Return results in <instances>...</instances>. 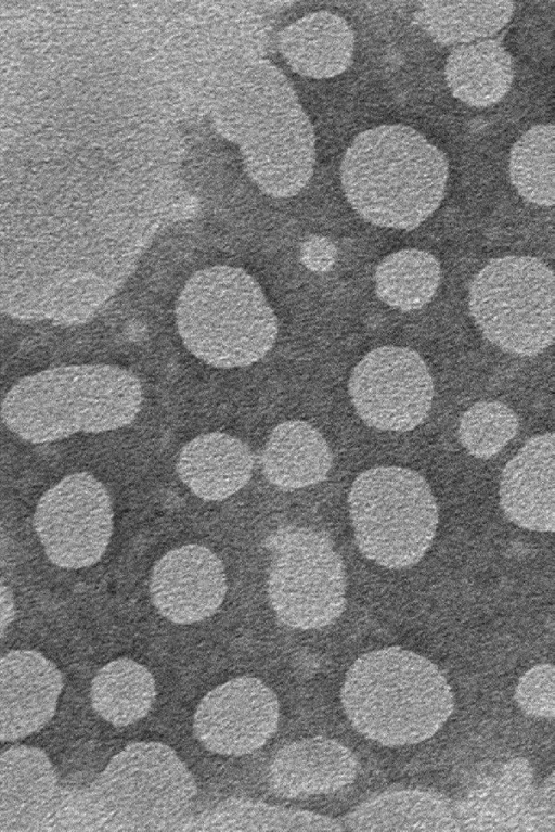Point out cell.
Wrapping results in <instances>:
<instances>
[{
	"mask_svg": "<svg viewBox=\"0 0 555 832\" xmlns=\"http://www.w3.org/2000/svg\"><path fill=\"white\" fill-rule=\"evenodd\" d=\"M513 13L511 1H424L414 18L437 43L464 46L496 34Z\"/></svg>",
	"mask_w": 555,
	"mask_h": 832,
	"instance_id": "24",
	"label": "cell"
},
{
	"mask_svg": "<svg viewBox=\"0 0 555 832\" xmlns=\"http://www.w3.org/2000/svg\"><path fill=\"white\" fill-rule=\"evenodd\" d=\"M348 831H461L454 802L435 791L383 792L343 820Z\"/></svg>",
	"mask_w": 555,
	"mask_h": 832,
	"instance_id": "20",
	"label": "cell"
},
{
	"mask_svg": "<svg viewBox=\"0 0 555 832\" xmlns=\"http://www.w3.org/2000/svg\"><path fill=\"white\" fill-rule=\"evenodd\" d=\"M264 477L284 490L318 484L332 466V451L312 425L285 421L275 426L261 453Z\"/></svg>",
	"mask_w": 555,
	"mask_h": 832,
	"instance_id": "21",
	"label": "cell"
},
{
	"mask_svg": "<svg viewBox=\"0 0 555 832\" xmlns=\"http://www.w3.org/2000/svg\"><path fill=\"white\" fill-rule=\"evenodd\" d=\"M222 561L210 549L185 545L165 553L154 565L150 594L168 620L190 625L214 615L225 597Z\"/></svg>",
	"mask_w": 555,
	"mask_h": 832,
	"instance_id": "12",
	"label": "cell"
},
{
	"mask_svg": "<svg viewBox=\"0 0 555 832\" xmlns=\"http://www.w3.org/2000/svg\"><path fill=\"white\" fill-rule=\"evenodd\" d=\"M278 47L294 72L315 79L331 78L350 66L354 36L345 18L319 11L284 27Z\"/></svg>",
	"mask_w": 555,
	"mask_h": 832,
	"instance_id": "19",
	"label": "cell"
},
{
	"mask_svg": "<svg viewBox=\"0 0 555 832\" xmlns=\"http://www.w3.org/2000/svg\"><path fill=\"white\" fill-rule=\"evenodd\" d=\"M500 504L516 525L555 532V433L528 439L505 465Z\"/></svg>",
	"mask_w": 555,
	"mask_h": 832,
	"instance_id": "14",
	"label": "cell"
},
{
	"mask_svg": "<svg viewBox=\"0 0 555 832\" xmlns=\"http://www.w3.org/2000/svg\"><path fill=\"white\" fill-rule=\"evenodd\" d=\"M176 468L180 479L194 495L205 501H221L249 482L254 456L241 439L211 432L185 444Z\"/></svg>",
	"mask_w": 555,
	"mask_h": 832,
	"instance_id": "18",
	"label": "cell"
},
{
	"mask_svg": "<svg viewBox=\"0 0 555 832\" xmlns=\"http://www.w3.org/2000/svg\"><path fill=\"white\" fill-rule=\"evenodd\" d=\"M197 788L168 745L133 742L86 788L59 786L38 831H178Z\"/></svg>",
	"mask_w": 555,
	"mask_h": 832,
	"instance_id": "1",
	"label": "cell"
},
{
	"mask_svg": "<svg viewBox=\"0 0 555 832\" xmlns=\"http://www.w3.org/2000/svg\"><path fill=\"white\" fill-rule=\"evenodd\" d=\"M348 391L359 417L370 426L406 432L427 417L434 384L421 356L406 347L382 346L353 368Z\"/></svg>",
	"mask_w": 555,
	"mask_h": 832,
	"instance_id": "10",
	"label": "cell"
},
{
	"mask_svg": "<svg viewBox=\"0 0 555 832\" xmlns=\"http://www.w3.org/2000/svg\"><path fill=\"white\" fill-rule=\"evenodd\" d=\"M518 430L516 413L501 401H478L462 415L459 437L474 457L489 459L511 441Z\"/></svg>",
	"mask_w": 555,
	"mask_h": 832,
	"instance_id": "28",
	"label": "cell"
},
{
	"mask_svg": "<svg viewBox=\"0 0 555 832\" xmlns=\"http://www.w3.org/2000/svg\"><path fill=\"white\" fill-rule=\"evenodd\" d=\"M341 704L353 728L384 746L431 738L453 712L451 688L428 658L399 647L374 650L349 667Z\"/></svg>",
	"mask_w": 555,
	"mask_h": 832,
	"instance_id": "4",
	"label": "cell"
},
{
	"mask_svg": "<svg viewBox=\"0 0 555 832\" xmlns=\"http://www.w3.org/2000/svg\"><path fill=\"white\" fill-rule=\"evenodd\" d=\"M48 755L13 745L0 759V832L38 831L59 789Z\"/></svg>",
	"mask_w": 555,
	"mask_h": 832,
	"instance_id": "16",
	"label": "cell"
},
{
	"mask_svg": "<svg viewBox=\"0 0 555 832\" xmlns=\"http://www.w3.org/2000/svg\"><path fill=\"white\" fill-rule=\"evenodd\" d=\"M447 179L443 153L401 124L360 132L340 165L344 193L358 215L378 227L408 231L439 207Z\"/></svg>",
	"mask_w": 555,
	"mask_h": 832,
	"instance_id": "2",
	"label": "cell"
},
{
	"mask_svg": "<svg viewBox=\"0 0 555 832\" xmlns=\"http://www.w3.org/2000/svg\"><path fill=\"white\" fill-rule=\"evenodd\" d=\"M515 700L527 715L555 717V666L538 664L528 669L517 682Z\"/></svg>",
	"mask_w": 555,
	"mask_h": 832,
	"instance_id": "29",
	"label": "cell"
},
{
	"mask_svg": "<svg viewBox=\"0 0 555 832\" xmlns=\"http://www.w3.org/2000/svg\"><path fill=\"white\" fill-rule=\"evenodd\" d=\"M272 559L268 596L286 626L309 630L335 622L346 606L344 562L323 530L287 525L264 541Z\"/></svg>",
	"mask_w": 555,
	"mask_h": 832,
	"instance_id": "8",
	"label": "cell"
},
{
	"mask_svg": "<svg viewBox=\"0 0 555 832\" xmlns=\"http://www.w3.org/2000/svg\"><path fill=\"white\" fill-rule=\"evenodd\" d=\"M358 772L353 753L339 742L313 737L286 744L274 755L268 772L271 790L294 798L334 793Z\"/></svg>",
	"mask_w": 555,
	"mask_h": 832,
	"instance_id": "15",
	"label": "cell"
},
{
	"mask_svg": "<svg viewBox=\"0 0 555 832\" xmlns=\"http://www.w3.org/2000/svg\"><path fill=\"white\" fill-rule=\"evenodd\" d=\"M275 693L255 677H236L210 690L193 718L197 740L220 755L241 756L260 748L279 724Z\"/></svg>",
	"mask_w": 555,
	"mask_h": 832,
	"instance_id": "11",
	"label": "cell"
},
{
	"mask_svg": "<svg viewBox=\"0 0 555 832\" xmlns=\"http://www.w3.org/2000/svg\"><path fill=\"white\" fill-rule=\"evenodd\" d=\"M446 81L460 101L476 107L498 103L509 90L513 62L498 40L459 46L448 56Z\"/></svg>",
	"mask_w": 555,
	"mask_h": 832,
	"instance_id": "23",
	"label": "cell"
},
{
	"mask_svg": "<svg viewBox=\"0 0 555 832\" xmlns=\"http://www.w3.org/2000/svg\"><path fill=\"white\" fill-rule=\"evenodd\" d=\"M63 687L57 667L41 653L13 650L0 661V739L15 741L53 717Z\"/></svg>",
	"mask_w": 555,
	"mask_h": 832,
	"instance_id": "13",
	"label": "cell"
},
{
	"mask_svg": "<svg viewBox=\"0 0 555 832\" xmlns=\"http://www.w3.org/2000/svg\"><path fill=\"white\" fill-rule=\"evenodd\" d=\"M519 831L555 832V767L539 786H533Z\"/></svg>",
	"mask_w": 555,
	"mask_h": 832,
	"instance_id": "30",
	"label": "cell"
},
{
	"mask_svg": "<svg viewBox=\"0 0 555 832\" xmlns=\"http://www.w3.org/2000/svg\"><path fill=\"white\" fill-rule=\"evenodd\" d=\"M142 401V386L132 372L103 363L68 364L16 382L2 400L1 417L22 439L47 444L129 425Z\"/></svg>",
	"mask_w": 555,
	"mask_h": 832,
	"instance_id": "3",
	"label": "cell"
},
{
	"mask_svg": "<svg viewBox=\"0 0 555 832\" xmlns=\"http://www.w3.org/2000/svg\"><path fill=\"white\" fill-rule=\"evenodd\" d=\"M509 177L525 200L555 205V125L533 126L514 143Z\"/></svg>",
	"mask_w": 555,
	"mask_h": 832,
	"instance_id": "27",
	"label": "cell"
},
{
	"mask_svg": "<svg viewBox=\"0 0 555 832\" xmlns=\"http://www.w3.org/2000/svg\"><path fill=\"white\" fill-rule=\"evenodd\" d=\"M34 528L48 559L63 568L91 566L113 534V509L105 486L92 474L63 477L39 499Z\"/></svg>",
	"mask_w": 555,
	"mask_h": 832,
	"instance_id": "9",
	"label": "cell"
},
{
	"mask_svg": "<svg viewBox=\"0 0 555 832\" xmlns=\"http://www.w3.org/2000/svg\"><path fill=\"white\" fill-rule=\"evenodd\" d=\"M354 539L361 553L387 568L416 564L434 540L438 507L417 472L377 466L360 473L348 496Z\"/></svg>",
	"mask_w": 555,
	"mask_h": 832,
	"instance_id": "6",
	"label": "cell"
},
{
	"mask_svg": "<svg viewBox=\"0 0 555 832\" xmlns=\"http://www.w3.org/2000/svg\"><path fill=\"white\" fill-rule=\"evenodd\" d=\"M468 307L482 335L508 354L534 356L555 341V274L535 257L489 261L470 283Z\"/></svg>",
	"mask_w": 555,
	"mask_h": 832,
	"instance_id": "7",
	"label": "cell"
},
{
	"mask_svg": "<svg viewBox=\"0 0 555 832\" xmlns=\"http://www.w3.org/2000/svg\"><path fill=\"white\" fill-rule=\"evenodd\" d=\"M336 258V248L324 236L313 235L300 249V260L311 271L324 272L332 268Z\"/></svg>",
	"mask_w": 555,
	"mask_h": 832,
	"instance_id": "31",
	"label": "cell"
},
{
	"mask_svg": "<svg viewBox=\"0 0 555 832\" xmlns=\"http://www.w3.org/2000/svg\"><path fill=\"white\" fill-rule=\"evenodd\" d=\"M343 822L321 814L229 797L190 818L178 831H343Z\"/></svg>",
	"mask_w": 555,
	"mask_h": 832,
	"instance_id": "22",
	"label": "cell"
},
{
	"mask_svg": "<svg viewBox=\"0 0 555 832\" xmlns=\"http://www.w3.org/2000/svg\"><path fill=\"white\" fill-rule=\"evenodd\" d=\"M155 695V680L150 670L126 657L104 665L91 682L93 709L117 727L129 726L145 717Z\"/></svg>",
	"mask_w": 555,
	"mask_h": 832,
	"instance_id": "25",
	"label": "cell"
},
{
	"mask_svg": "<svg viewBox=\"0 0 555 832\" xmlns=\"http://www.w3.org/2000/svg\"><path fill=\"white\" fill-rule=\"evenodd\" d=\"M14 603L10 589L2 583L1 585V637L14 618Z\"/></svg>",
	"mask_w": 555,
	"mask_h": 832,
	"instance_id": "32",
	"label": "cell"
},
{
	"mask_svg": "<svg viewBox=\"0 0 555 832\" xmlns=\"http://www.w3.org/2000/svg\"><path fill=\"white\" fill-rule=\"evenodd\" d=\"M441 278L439 261L428 252L406 248L384 258L376 268L379 299L401 311L422 308L434 297Z\"/></svg>",
	"mask_w": 555,
	"mask_h": 832,
	"instance_id": "26",
	"label": "cell"
},
{
	"mask_svg": "<svg viewBox=\"0 0 555 832\" xmlns=\"http://www.w3.org/2000/svg\"><path fill=\"white\" fill-rule=\"evenodd\" d=\"M176 323L193 356L223 369L259 361L278 336L276 317L258 282L227 265L188 279L177 299Z\"/></svg>",
	"mask_w": 555,
	"mask_h": 832,
	"instance_id": "5",
	"label": "cell"
},
{
	"mask_svg": "<svg viewBox=\"0 0 555 832\" xmlns=\"http://www.w3.org/2000/svg\"><path fill=\"white\" fill-rule=\"evenodd\" d=\"M534 771L524 757L508 759L454 802L461 831H519Z\"/></svg>",
	"mask_w": 555,
	"mask_h": 832,
	"instance_id": "17",
	"label": "cell"
}]
</instances>
